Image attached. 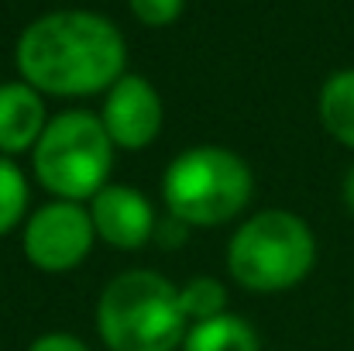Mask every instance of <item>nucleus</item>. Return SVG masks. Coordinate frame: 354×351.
<instances>
[{"label":"nucleus","instance_id":"obj_1","mask_svg":"<svg viewBox=\"0 0 354 351\" xmlns=\"http://www.w3.org/2000/svg\"><path fill=\"white\" fill-rule=\"evenodd\" d=\"M127 48L120 31L100 14L55 10L17 38V69L28 87L52 97L104 93L124 76Z\"/></svg>","mask_w":354,"mask_h":351},{"label":"nucleus","instance_id":"obj_2","mask_svg":"<svg viewBox=\"0 0 354 351\" xmlns=\"http://www.w3.org/2000/svg\"><path fill=\"white\" fill-rule=\"evenodd\" d=\"M97 331L107 351H176L189 331L179 286L151 269L111 279L97 303Z\"/></svg>","mask_w":354,"mask_h":351},{"label":"nucleus","instance_id":"obj_3","mask_svg":"<svg viewBox=\"0 0 354 351\" xmlns=\"http://www.w3.org/2000/svg\"><path fill=\"white\" fill-rule=\"evenodd\" d=\"M251 165L221 145H196L179 152L162 176L169 214L189 228H221L234 221L251 204Z\"/></svg>","mask_w":354,"mask_h":351},{"label":"nucleus","instance_id":"obj_4","mask_svg":"<svg viewBox=\"0 0 354 351\" xmlns=\"http://www.w3.org/2000/svg\"><path fill=\"white\" fill-rule=\"evenodd\" d=\"M35 179L55 200H93L114 169V141L104 120L90 111H66L52 117L31 148Z\"/></svg>","mask_w":354,"mask_h":351},{"label":"nucleus","instance_id":"obj_5","mask_svg":"<svg viewBox=\"0 0 354 351\" xmlns=\"http://www.w3.org/2000/svg\"><path fill=\"white\" fill-rule=\"evenodd\" d=\"M317 258V237L292 210L248 217L227 244V269L251 293H282L303 282Z\"/></svg>","mask_w":354,"mask_h":351},{"label":"nucleus","instance_id":"obj_6","mask_svg":"<svg viewBox=\"0 0 354 351\" xmlns=\"http://www.w3.org/2000/svg\"><path fill=\"white\" fill-rule=\"evenodd\" d=\"M93 241L90 210L73 200L45 204L24 224V255L41 272H73L93 251Z\"/></svg>","mask_w":354,"mask_h":351},{"label":"nucleus","instance_id":"obj_7","mask_svg":"<svg viewBox=\"0 0 354 351\" xmlns=\"http://www.w3.org/2000/svg\"><path fill=\"white\" fill-rule=\"evenodd\" d=\"M100 120H104L114 148L141 152L162 131V120H165L162 97L145 76H120L107 90Z\"/></svg>","mask_w":354,"mask_h":351},{"label":"nucleus","instance_id":"obj_8","mask_svg":"<svg viewBox=\"0 0 354 351\" xmlns=\"http://www.w3.org/2000/svg\"><path fill=\"white\" fill-rule=\"evenodd\" d=\"M90 221L97 237L120 251L145 248L158 224L148 197H141L134 186H124V183H107L90 200Z\"/></svg>","mask_w":354,"mask_h":351},{"label":"nucleus","instance_id":"obj_9","mask_svg":"<svg viewBox=\"0 0 354 351\" xmlns=\"http://www.w3.org/2000/svg\"><path fill=\"white\" fill-rule=\"evenodd\" d=\"M48 117L41 93L28 83H3L0 87V155L31 152L45 131Z\"/></svg>","mask_w":354,"mask_h":351},{"label":"nucleus","instance_id":"obj_10","mask_svg":"<svg viewBox=\"0 0 354 351\" xmlns=\"http://www.w3.org/2000/svg\"><path fill=\"white\" fill-rule=\"evenodd\" d=\"M183 351H258V334L244 317L221 314V317L189 324L183 338Z\"/></svg>","mask_w":354,"mask_h":351},{"label":"nucleus","instance_id":"obj_11","mask_svg":"<svg viewBox=\"0 0 354 351\" xmlns=\"http://www.w3.org/2000/svg\"><path fill=\"white\" fill-rule=\"evenodd\" d=\"M320 120L334 141L354 148V69L334 73L320 90Z\"/></svg>","mask_w":354,"mask_h":351},{"label":"nucleus","instance_id":"obj_12","mask_svg":"<svg viewBox=\"0 0 354 351\" xmlns=\"http://www.w3.org/2000/svg\"><path fill=\"white\" fill-rule=\"evenodd\" d=\"M179 303H183V314L189 324H200V321H210V317H221L227 314V289L221 279L214 276H200L193 282H186L179 289Z\"/></svg>","mask_w":354,"mask_h":351},{"label":"nucleus","instance_id":"obj_13","mask_svg":"<svg viewBox=\"0 0 354 351\" xmlns=\"http://www.w3.org/2000/svg\"><path fill=\"white\" fill-rule=\"evenodd\" d=\"M24 214H28V179L17 169V162L0 155V234L14 231Z\"/></svg>","mask_w":354,"mask_h":351},{"label":"nucleus","instance_id":"obj_14","mask_svg":"<svg viewBox=\"0 0 354 351\" xmlns=\"http://www.w3.org/2000/svg\"><path fill=\"white\" fill-rule=\"evenodd\" d=\"M183 3L186 0H131V10H134V17L141 24L165 28V24H172L183 14Z\"/></svg>","mask_w":354,"mask_h":351},{"label":"nucleus","instance_id":"obj_15","mask_svg":"<svg viewBox=\"0 0 354 351\" xmlns=\"http://www.w3.org/2000/svg\"><path fill=\"white\" fill-rule=\"evenodd\" d=\"M186 234H189V224H183L179 217L169 214V221H158V224H155V234H151V237H155L162 248H179V244L186 241Z\"/></svg>","mask_w":354,"mask_h":351},{"label":"nucleus","instance_id":"obj_16","mask_svg":"<svg viewBox=\"0 0 354 351\" xmlns=\"http://www.w3.org/2000/svg\"><path fill=\"white\" fill-rule=\"evenodd\" d=\"M28 351H90L76 334H41Z\"/></svg>","mask_w":354,"mask_h":351},{"label":"nucleus","instance_id":"obj_17","mask_svg":"<svg viewBox=\"0 0 354 351\" xmlns=\"http://www.w3.org/2000/svg\"><path fill=\"white\" fill-rule=\"evenodd\" d=\"M344 204H348V210L354 214V165H351V172H348V179H344Z\"/></svg>","mask_w":354,"mask_h":351}]
</instances>
